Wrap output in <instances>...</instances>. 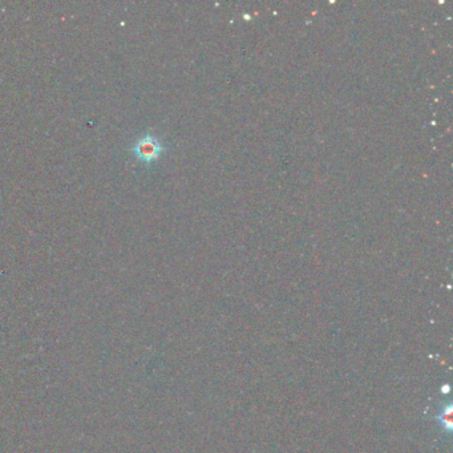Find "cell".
<instances>
[{"label": "cell", "mask_w": 453, "mask_h": 453, "mask_svg": "<svg viewBox=\"0 0 453 453\" xmlns=\"http://www.w3.org/2000/svg\"><path fill=\"white\" fill-rule=\"evenodd\" d=\"M161 151H163L161 145L153 137L143 138L136 148L138 157H141L145 161H153L160 156Z\"/></svg>", "instance_id": "cell-1"}]
</instances>
